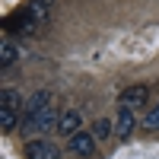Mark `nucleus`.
Returning <instances> with one entry per match:
<instances>
[{"mask_svg":"<svg viewBox=\"0 0 159 159\" xmlns=\"http://www.w3.org/2000/svg\"><path fill=\"white\" fill-rule=\"evenodd\" d=\"M57 156H61V150H57L48 137L25 143V159H57Z\"/></svg>","mask_w":159,"mask_h":159,"instance_id":"nucleus-4","label":"nucleus"},{"mask_svg":"<svg viewBox=\"0 0 159 159\" xmlns=\"http://www.w3.org/2000/svg\"><path fill=\"white\" fill-rule=\"evenodd\" d=\"M42 3H48V7H51V3H54V0H42Z\"/></svg>","mask_w":159,"mask_h":159,"instance_id":"nucleus-15","label":"nucleus"},{"mask_svg":"<svg viewBox=\"0 0 159 159\" xmlns=\"http://www.w3.org/2000/svg\"><path fill=\"white\" fill-rule=\"evenodd\" d=\"M67 150L76 153V156H92V153H96V134H83V130H76L73 137H67Z\"/></svg>","mask_w":159,"mask_h":159,"instance_id":"nucleus-5","label":"nucleus"},{"mask_svg":"<svg viewBox=\"0 0 159 159\" xmlns=\"http://www.w3.org/2000/svg\"><path fill=\"white\" fill-rule=\"evenodd\" d=\"M80 124H83V115H80L76 108H70V111L61 115V121H57V134H61V137H73L76 130H80Z\"/></svg>","mask_w":159,"mask_h":159,"instance_id":"nucleus-6","label":"nucleus"},{"mask_svg":"<svg viewBox=\"0 0 159 159\" xmlns=\"http://www.w3.org/2000/svg\"><path fill=\"white\" fill-rule=\"evenodd\" d=\"M147 96H150V86H143V83H137V86H127V89L121 92V105H130V108H134V105H140Z\"/></svg>","mask_w":159,"mask_h":159,"instance_id":"nucleus-8","label":"nucleus"},{"mask_svg":"<svg viewBox=\"0 0 159 159\" xmlns=\"http://www.w3.org/2000/svg\"><path fill=\"white\" fill-rule=\"evenodd\" d=\"M16 57H19V48L13 45V42H3V45H0V70H7Z\"/></svg>","mask_w":159,"mask_h":159,"instance_id":"nucleus-9","label":"nucleus"},{"mask_svg":"<svg viewBox=\"0 0 159 159\" xmlns=\"http://www.w3.org/2000/svg\"><path fill=\"white\" fill-rule=\"evenodd\" d=\"M25 10H29V16H32V19L48 22V3H42V0H32V3L25 7Z\"/></svg>","mask_w":159,"mask_h":159,"instance_id":"nucleus-11","label":"nucleus"},{"mask_svg":"<svg viewBox=\"0 0 159 159\" xmlns=\"http://www.w3.org/2000/svg\"><path fill=\"white\" fill-rule=\"evenodd\" d=\"M45 105H51V92H48V89H38V92H32V96L25 99V105H22V115H19V127H22V124H29L32 118H35L38 111L45 108Z\"/></svg>","mask_w":159,"mask_h":159,"instance_id":"nucleus-1","label":"nucleus"},{"mask_svg":"<svg viewBox=\"0 0 159 159\" xmlns=\"http://www.w3.org/2000/svg\"><path fill=\"white\" fill-rule=\"evenodd\" d=\"M92 134H96L99 140H105V137L111 134V121H105V118H102V121H96V127H92Z\"/></svg>","mask_w":159,"mask_h":159,"instance_id":"nucleus-14","label":"nucleus"},{"mask_svg":"<svg viewBox=\"0 0 159 159\" xmlns=\"http://www.w3.org/2000/svg\"><path fill=\"white\" fill-rule=\"evenodd\" d=\"M0 105H3V108H16L19 105V92L16 89H3L0 92Z\"/></svg>","mask_w":159,"mask_h":159,"instance_id":"nucleus-12","label":"nucleus"},{"mask_svg":"<svg viewBox=\"0 0 159 159\" xmlns=\"http://www.w3.org/2000/svg\"><path fill=\"white\" fill-rule=\"evenodd\" d=\"M19 124V115H16V108H3L0 105V127H3V134H10L13 127Z\"/></svg>","mask_w":159,"mask_h":159,"instance_id":"nucleus-10","label":"nucleus"},{"mask_svg":"<svg viewBox=\"0 0 159 159\" xmlns=\"http://www.w3.org/2000/svg\"><path fill=\"white\" fill-rule=\"evenodd\" d=\"M57 121H61V115H57L54 108H51V105H45V108L38 111V115L32 118L29 124H22V134H29V130H42V134H48L51 127L57 130Z\"/></svg>","mask_w":159,"mask_h":159,"instance_id":"nucleus-2","label":"nucleus"},{"mask_svg":"<svg viewBox=\"0 0 159 159\" xmlns=\"http://www.w3.org/2000/svg\"><path fill=\"white\" fill-rule=\"evenodd\" d=\"M130 130H134V111H130V105H121V111H118V118H115V134L121 140H127Z\"/></svg>","mask_w":159,"mask_h":159,"instance_id":"nucleus-7","label":"nucleus"},{"mask_svg":"<svg viewBox=\"0 0 159 159\" xmlns=\"http://www.w3.org/2000/svg\"><path fill=\"white\" fill-rule=\"evenodd\" d=\"M38 25H42V22L32 19V16H29V10H22V13H16V16H10V19H7L3 29H7V32H19V35H35V32H38Z\"/></svg>","mask_w":159,"mask_h":159,"instance_id":"nucleus-3","label":"nucleus"},{"mask_svg":"<svg viewBox=\"0 0 159 159\" xmlns=\"http://www.w3.org/2000/svg\"><path fill=\"white\" fill-rule=\"evenodd\" d=\"M143 127H147V130H159V102L147 111V118H143Z\"/></svg>","mask_w":159,"mask_h":159,"instance_id":"nucleus-13","label":"nucleus"}]
</instances>
